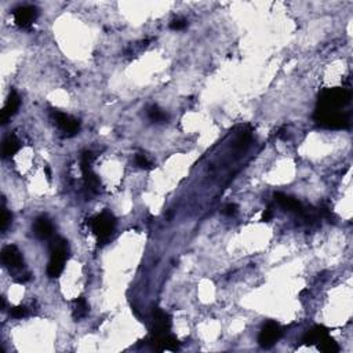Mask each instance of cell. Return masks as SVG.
<instances>
[{"instance_id":"ffe728a7","label":"cell","mask_w":353,"mask_h":353,"mask_svg":"<svg viewBox=\"0 0 353 353\" xmlns=\"http://www.w3.org/2000/svg\"><path fill=\"white\" fill-rule=\"evenodd\" d=\"M11 222V214L9 210H6L5 207L2 208V218H0V229L5 232L7 229V226L10 225Z\"/></svg>"},{"instance_id":"8992f818","label":"cell","mask_w":353,"mask_h":353,"mask_svg":"<svg viewBox=\"0 0 353 353\" xmlns=\"http://www.w3.org/2000/svg\"><path fill=\"white\" fill-rule=\"evenodd\" d=\"M2 261L9 269H21L24 266V258L15 245H7L2 251Z\"/></svg>"},{"instance_id":"2e32d148","label":"cell","mask_w":353,"mask_h":353,"mask_svg":"<svg viewBox=\"0 0 353 353\" xmlns=\"http://www.w3.org/2000/svg\"><path fill=\"white\" fill-rule=\"evenodd\" d=\"M317 348H319L322 352H326V353L339 352L338 343L335 342V341L330 337L329 334H327V335H324L323 338L320 339L319 342H317Z\"/></svg>"},{"instance_id":"7a4b0ae2","label":"cell","mask_w":353,"mask_h":353,"mask_svg":"<svg viewBox=\"0 0 353 353\" xmlns=\"http://www.w3.org/2000/svg\"><path fill=\"white\" fill-rule=\"evenodd\" d=\"M51 255L47 266V275L50 277H58L64 270L65 261L68 258V245L64 239H55L51 243Z\"/></svg>"},{"instance_id":"277c9868","label":"cell","mask_w":353,"mask_h":353,"mask_svg":"<svg viewBox=\"0 0 353 353\" xmlns=\"http://www.w3.org/2000/svg\"><path fill=\"white\" fill-rule=\"evenodd\" d=\"M115 226H116V220L109 211H102L101 214L94 217L91 221V228L98 237V241L107 240L109 236L112 235Z\"/></svg>"},{"instance_id":"cb8c5ba5","label":"cell","mask_w":353,"mask_h":353,"mask_svg":"<svg viewBox=\"0 0 353 353\" xmlns=\"http://www.w3.org/2000/svg\"><path fill=\"white\" fill-rule=\"evenodd\" d=\"M10 314L13 317H15V319H22V317H25L28 314V309L25 308V306H15V308H13L10 310Z\"/></svg>"},{"instance_id":"4316f807","label":"cell","mask_w":353,"mask_h":353,"mask_svg":"<svg viewBox=\"0 0 353 353\" xmlns=\"http://www.w3.org/2000/svg\"><path fill=\"white\" fill-rule=\"evenodd\" d=\"M272 217H273V213H272V208H266V210L264 211V216H262V221H265V222H268V221L272 220Z\"/></svg>"},{"instance_id":"8fae6325","label":"cell","mask_w":353,"mask_h":353,"mask_svg":"<svg viewBox=\"0 0 353 353\" xmlns=\"http://www.w3.org/2000/svg\"><path fill=\"white\" fill-rule=\"evenodd\" d=\"M20 95L17 94V91L13 90L10 93V95H9V99H7L6 107L3 108V111H2V115H0V122H2V124H6V123L10 120L11 116H14L15 113H17V111H18V108H20Z\"/></svg>"},{"instance_id":"30bf717a","label":"cell","mask_w":353,"mask_h":353,"mask_svg":"<svg viewBox=\"0 0 353 353\" xmlns=\"http://www.w3.org/2000/svg\"><path fill=\"white\" fill-rule=\"evenodd\" d=\"M38 17V10L32 6H22L14 10V20L15 24L20 25L22 28L29 26Z\"/></svg>"},{"instance_id":"ba28073f","label":"cell","mask_w":353,"mask_h":353,"mask_svg":"<svg viewBox=\"0 0 353 353\" xmlns=\"http://www.w3.org/2000/svg\"><path fill=\"white\" fill-rule=\"evenodd\" d=\"M151 345L155 350L163 352V350H176L180 349V342L175 337L170 334H162V335H155L151 339Z\"/></svg>"},{"instance_id":"5b68a950","label":"cell","mask_w":353,"mask_h":353,"mask_svg":"<svg viewBox=\"0 0 353 353\" xmlns=\"http://www.w3.org/2000/svg\"><path fill=\"white\" fill-rule=\"evenodd\" d=\"M281 335H283V329L275 322H269V323L265 324L264 329L261 330L258 342L262 348H272L279 341Z\"/></svg>"},{"instance_id":"7402d4cb","label":"cell","mask_w":353,"mask_h":353,"mask_svg":"<svg viewBox=\"0 0 353 353\" xmlns=\"http://www.w3.org/2000/svg\"><path fill=\"white\" fill-rule=\"evenodd\" d=\"M94 162V155L91 152H84L83 156H82V170H86V168H91V164Z\"/></svg>"},{"instance_id":"52a82bcc","label":"cell","mask_w":353,"mask_h":353,"mask_svg":"<svg viewBox=\"0 0 353 353\" xmlns=\"http://www.w3.org/2000/svg\"><path fill=\"white\" fill-rule=\"evenodd\" d=\"M170 327H171V317L164 310H162V309H153V335L167 334Z\"/></svg>"},{"instance_id":"44dd1931","label":"cell","mask_w":353,"mask_h":353,"mask_svg":"<svg viewBox=\"0 0 353 353\" xmlns=\"http://www.w3.org/2000/svg\"><path fill=\"white\" fill-rule=\"evenodd\" d=\"M250 139V132H241L240 135H239V138H237V141H236V148H237V149H243V148H245L249 145Z\"/></svg>"},{"instance_id":"9c48e42d","label":"cell","mask_w":353,"mask_h":353,"mask_svg":"<svg viewBox=\"0 0 353 353\" xmlns=\"http://www.w3.org/2000/svg\"><path fill=\"white\" fill-rule=\"evenodd\" d=\"M54 118L57 126L65 132L66 137H72L79 131V122L72 116L62 112H55Z\"/></svg>"},{"instance_id":"3957f363","label":"cell","mask_w":353,"mask_h":353,"mask_svg":"<svg viewBox=\"0 0 353 353\" xmlns=\"http://www.w3.org/2000/svg\"><path fill=\"white\" fill-rule=\"evenodd\" d=\"M313 118L314 122L324 128L341 130V128L349 127L348 116L338 112V111H319V109H316Z\"/></svg>"},{"instance_id":"ac0fdd59","label":"cell","mask_w":353,"mask_h":353,"mask_svg":"<svg viewBox=\"0 0 353 353\" xmlns=\"http://www.w3.org/2000/svg\"><path fill=\"white\" fill-rule=\"evenodd\" d=\"M75 305H76V306H75L74 317L76 320L82 319V317H84V316L88 313V305L83 297H80V298L76 299V301H75Z\"/></svg>"},{"instance_id":"603a6c76","label":"cell","mask_w":353,"mask_h":353,"mask_svg":"<svg viewBox=\"0 0 353 353\" xmlns=\"http://www.w3.org/2000/svg\"><path fill=\"white\" fill-rule=\"evenodd\" d=\"M135 164H137L139 168H145V170H149V168L152 167L151 162H149L144 155H141V153H138L137 156H135Z\"/></svg>"},{"instance_id":"e0dca14e","label":"cell","mask_w":353,"mask_h":353,"mask_svg":"<svg viewBox=\"0 0 353 353\" xmlns=\"http://www.w3.org/2000/svg\"><path fill=\"white\" fill-rule=\"evenodd\" d=\"M18 149H20L18 138L15 137V135H9V137L6 138L5 144H3V155L6 157L13 156L14 153L18 152Z\"/></svg>"},{"instance_id":"6da1fadb","label":"cell","mask_w":353,"mask_h":353,"mask_svg":"<svg viewBox=\"0 0 353 353\" xmlns=\"http://www.w3.org/2000/svg\"><path fill=\"white\" fill-rule=\"evenodd\" d=\"M350 91L345 88H326L319 95L317 109L319 111H337L350 102Z\"/></svg>"},{"instance_id":"484cf974","label":"cell","mask_w":353,"mask_h":353,"mask_svg":"<svg viewBox=\"0 0 353 353\" xmlns=\"http://www.w3.org/2000/svg\"><path fill=\"white\" fill-rule=\"evenodd\" d=\"M222 213L228 217L235 216L236 213H237V206H236V204H226V206L224 207V211H222Z\"/></svg>"},{"instance_id":"4fadbf2b","label":"cell","mask_w":353,"mask_h":353,"mask_svg":"<svg viewBox=\"0 0 353 353\" xmlns=\"http://www.w3.org/2000/svg\"><path fill=\"white\" fill-rule=\"evenodd\" d=\"M275 200L279 203L280 206L285 210L295 211V213H302V206L298 200H295L293 197L286 196L283 193H275Z\"/></svg>"},{"instance_id":"d4e9b609","label":"cell","mask_w":353,"mask_h":353,"mask_svg":"<svg viewBox=\"0 0 353 353\" xmlns=\"http://www.w3.org/2000/svg\"><path fill=\"white\" fill-rule=\"evenodd\" d=\"M188 22L185 20H182V18H178V20H174L171 22V25H170V28L174 30H182L187 28Z\"/></svg>"},{"instance_id":"9a60e30c","label":"cell","mask_w":353,"mask_h":353,"mask_svg":"<svg viewBox=\"0 0 353 353\" xmlns=\"http://www.w3.org/2000/svg\"><path fill=\"white\" fill-rule=\"evenodd\" d=\"M82 171H83L84 184H86L87 189H90L93 193H97L99 189V185H101L97 174H95L91 168H86V170H82Z\"/></svg>"},{"instance_id":"5bb4252c","label":"cell","mask_w":353,"mask_h":353,"mask_svg":"<svg viewBox=\"0 0 353 353\" xmlns=\"http://www.w3.org/2000/svg\"><path fill=\"white\" fill-rule=\"evenodd\" d=\"M327 334H329V331H327L326 327H323V326H314L313 329L309 330L308 333L305 334L304 338H302V342L305 345H313V343L319 342L320 339L323 338L324 335H327Z\"/></svg>"},{"instance_id":"d6986e66","label":"cell","mask_w":353,"mask_h":353,"mask_svg":"<svg viewBox=\"0 0 353 353\" xmlns=\"http://www.w3.org/2000/svg\"><path fill=\"white\" fill-rule=\"evenodd\" d=\"M148 116H149V119H151L152 122H156V123H163L167 120L166 112H163L162 109L157 108V107L149 108V111H148Z\"/></svg>"},{"instance_id":"7c38bea8","label":"cell","mask_w":353,"mask_h":353,"mask_svg":"<svg viewBox=\"0 0 353 353\" xmlns=\"http://www.w3.org/2000/svg\"><path fill=\"white\" fill-rule=\"evenodd\" d=\"M34 235L38 236L39 239H49L53 236V232H54V228H53V224L51 221L47 220L46 217H40L38 220L34 221L33 225Z\"/></svg>"}]
</instances>
